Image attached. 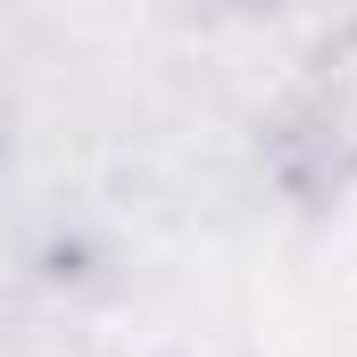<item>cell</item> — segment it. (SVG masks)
Returning <instances> with one entry per match:
<instances>
[{
	"mask_svg": "<svg viewBox=\"0 0 357 357\" xmlns=\"http://www.w3.org/2000/svg\"><path fill=\"white\" fill-rule=\"evenodd\" d=\"M225 8H282V0H225Z\"/></svg>",
	"mask_w": 357,
	"mask_h": 357,
	"instance_id": "cell-1",
	"label": "cell"
}]
</instances>
